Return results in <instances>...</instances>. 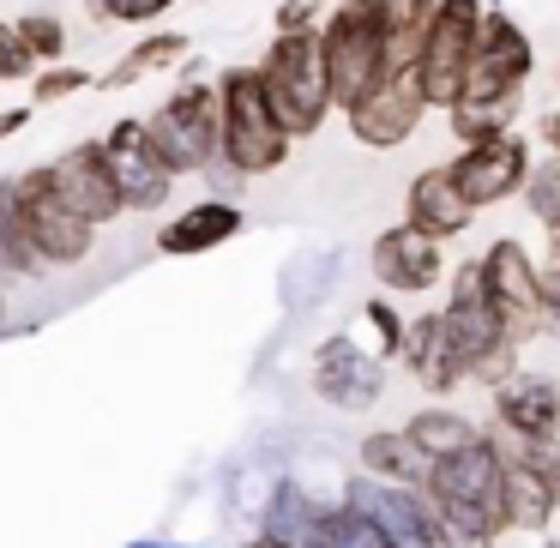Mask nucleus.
I'll list each match as a JSON object with an SVG mask.
<instances>
[{
    "label": "nucleus",
    "instance_id": "e433bc0d",
    "mask_svg": "<svg viewBox=\"0 0 560 548\" xmlns=\"http://www.w3.org/2000/svg\"><path fill=\"white\" fill-rule=\"evenodd\" d=\"M31 115H37V103H13V109H0V139H13L31 127Z\"/></svg>",
    "mask_w": 560,
    "mask_h": 548
},
{
    "label": "nucleus",
    "instance_id": "2f4dec72",
    "mask_svg": "<svg viewBox=\"0 0 560 548\" xmlns=\"http://www.w3.org/2000/svg\"><path fill=\"white\" fill-rule=\"evenodd\" d=\"M524 211H530L542 230H560V158L536 163L530 187H524Z\"/></svg>",
    "mask_w": 560,
    "mask_h": 548
},
{
    "label": "nucleus",
    "instance_id": "c9c22d12",
    "mask_svg": "<svg viewBox=\"0 0 560 548\" xmlns=\"http://www.w3.org/2000/svg\"><path fill=\"white\" fill-rule=\"evenodd\" d=\"M331 13V0H278L271 13V31H319Z\"/></svg>",
    "mask_w": 560,
    "mask_h": 548
},
{
    "label": "nucleus",
    "instance_id": "423d86ee",
    "mask_svg": "<svg viewBox=\"0 0 560 548\" xmlns=\"http://www.w3.org/2000/svg\"><path fill=\"white\" fill-rule=\"evenodd\" d=\"M343 500H350L362 518H374L386 530L392 548H452L446 543V524H440V506L428 488H410V482H386V476H368L355 470L343 482Z\"/></svg>",
    "mask_w": 560,
    "mask_h": 548
},
{
    "label": "nucleus",
    "instance_id": "a19ab883",
    "mask_svg": "<svg viewBox=\"0 0 560 548\" xmlns=\"http://www.w3.org/2000/svg\"><path fill=\"white\" fill-rule=\"evenodd\" d=\"M127 548H187V543H151V536H139V543H127Z\"/></svg>",
    "mask_w": 560,
    "mask_h": 548
},
{
    "label": "nucleus",
    "instance_id": "412c9836",
    "mask_svg": "<svg viewBox=\"0 0 560 548\" xmlns=\"http://www.w3.org/2000/svg\"><path fill=\"white\" fill-rule=\"evenodd\" d=\"M404 218H410L416 230L452 242V235H464L476 223V206L458 194V182H452L446 163H434V170L410 175V187H404Z\"/></svg>",
    "mask_w": 560,
    "mask_h": 548
},
{
    "label": "nucleus",
    "instance_id": "ddd939ff",
    "mask_svg": "<svg viewBox=\"0 0 560 548\" xmlns=\"http://www.w3.org/2000/svg\"><path fill=\"white\" fill-rule=\"evenodd\" d=\"M428 91H422V73H392L374 97H362L355 109H343L350 121V139L368 151H398L404 139H416V127L428 121Z\"/></svg>",
    "mask_w": 560,
    "mask_h": 548
},
{
    "label": "nucleus",
    "instance_id": "0eeeda50",
    "mask_svg": "<svg viewBox=\"0 0 560 548\" xmlns=\"http://www.w3.org/2000/svg\"><path fill=\"white\" fill-rule=\"evenodd\" d=\"M476 259H482L488 295H494V307H500L512 338L518 343L542 338L548 331V283H542V266H536L530 247H524L518 235H500V242H488Z\"/></svg>",
    "mask_w": 560,
    "mask_h": 548
},
{
    "label": "nucleus",
    "instance_id": "20e7f679",
    "mask_svg": "<svg viewBox=\"0 0 560 548\" xmlns=\"http://www.w3.org/2000/svg\"><path fill=\"white\" fill-rule=\"evenodd\" d=\"M326 67H331V91H338V109H355L362 97H374L392 79L386 61V0H355V7H331L326 25Z\"/></svg>",
    "mask_w": 560,
    "mask_h": 548
},
{
    "label": "nucleus",
    "instance_id": "a18cd8bd",
    "mask_svg": "<svg viewBox=\"0 0 560 548\" xmlns=\"http://www.w3.org/2000/svg\"><path fill=\"white\" fill-rule=\"evenodd\" d=\"M555 79H560V67H555Z\"/></svg>",
    "mask_w": 560,
    "mask_h": 548
},
{
    "label": "nucleus",
    "instance_id": "c756f323",
    "mask_svg": "<svg viewBox=\"0 0 560 548\" xmlns=\"http://www.w3.org/2000/svg\"><path fill=\"white\" fill-rule=\"evenodd\" d=\"M13 25H19V37H25V49L37 55L43 67L67 61V19H61V13H43V7H37V13H19Z\"/></svg>",
    "mask_w": 560,
    "mask_h": 548
},
{
    "label": "nucleus",
    "instance_id": "58836bf2",
    "mask_svg": "<svg viewBox=\"0 0 560 548\" xmlns=\"http://www.w3.org/2000/svg\"><path fill=\"white\" fill-rule=\"evenodd\" d=\"M542 283H548V331L560 338V271H542Z\"/></svg>",
    "mask_w": 560,
    "mask_h": 548
},
{
    "label": "nucleus",
    "instance_id": "f03ea898",
    "mask_svg": "<svg viewBox=\"0 0 560 548\" xmlns=\"http://www.w3.org/2000/svg\"><path fill=\"white\" fill-rule=\"evenodd\" d=\"M218 91H223V163L242 170L247 182L283 170L290 151H295V133L278 121V109H271L266 79H259V61L223 67Z\"/></svg>",
    "mask_w": 560,
    "mask_h": 548
},
{
    "label": "nucleus",
    "instance_id": "a211bd4d",
    "mask_svg": "<svg viewBox=\"0 0 560 548\" xmlns=\"http://www.w3.org/2000/svg\"><path fill=\"white\" fill-rule=\"evenodd\" d=\"M500 434L512 440H560V386L548 374H512L506 386L488 392Z\"/></svg>",
    "mask_w": 560,
    "mask_h": 548
},
{
    "label": "nucleus",
    "instance_id": "72a5a7b5",
    "mask_svg": "<svg viewBox=\"0 0 560 548\" xmlns=\"http://www.w3.org/2000/svg\"><path fill=\"white\" fill-rule=\"evenodd\" d=\"M362 319L374 326L380 355H404V331H410V319L392 307V295H368V302H362Z\"/></svg>",
    "mask_w": 560,
    "mask_h": 548
},
{
    "label": "nucleus",
    "instance_id": "bb28decb",
    "mask_svg": "<svg viewBox=\"0 0 560 548\" xmlns=\"http://www.w3.org/2000/svg\"><path fill=\"white\" fill-rule=\"evenodd\" d=\"M43 254L31 247V230H25V211H19V194H13V175L0 182V278H37Z\"/></svg>",
    "mask_w": 560,
    "mask_h": 548
},
{
    "label": "nucleus",
    "instance_id": "6e6552de",
    "mask_svg": "<svg viewBox=\"0 0 560 548\" xmlns=\"http://www.w3.org/2000/svg\"><path fill=\"white\" fill-rule=\"evenodd\" d=\"M482 13H488V0H440L434 31H428V49H422V61H416L422 91H428V103H434L440 115H446L452 103L464 97V85H470V55H476Z\"/></svg>",
    "mask_w": 560,
    "mask_h": 548
},
{
    "label": "nucleus",
    "instance_id": "9b49d317",
    "mask_svg": "<svg viewBox=\"0 0 560 548\" xmlns=\"http://www.w3.org/2000/svg\"><path fill=\"white\" fill-rule=\"evenodd\" d=\"M440 314H446V331L452 343H458L464 368H482L494 350H506V343H518L506 331V319H500L494 295H488V278H482V259H464L458 271H452V295L440 302Z\"/></svg>",
    "mask_w": 560,
    "mask_h": 548
},
{
    "label": "nucleus",
    "instance_id": "cd10ccee",
    "mask_svg": "<svg viewBox=\"0 0 560 548\" xmlns=\"http://www.w3.org/2000/svg\"><path fill=\"white\" fill-rule=\"evenodd\" d=\"M307 548H392V543L374 518H362V512L350 506V500H331V506L319 512V530Z\"/></svg>",
    "mask_w": 560,
    "mask_h": 548
},
{
    "label": "nucleus",
    "instance_id": "f8f14e48",
    "mask_svg": "<svg viewBox=\"0 0 560 548\" xmlns=\"http://www.w3.org/2000/svg\"><path fill=\"white\" fill-rule=\"evenodd\" d=\"M368 266H374L380 290L392 295H428L446 283V242L428 230H416L410 218L392 223V230L374 235V247H368Z\"/></svg>",
    "mask_w": 560,
    "mask_h": 548
},
{
    "label": "nucleus",
    "instance_id": "1a4fd4ad",
    "mask_svg": "<svg viewBox=\"0 0 560 548\" xmlns=\"http://www.w3.org/2000/svg\"><path fill=\"white\" fill-rule=\"evenodd\" d=\"M97 145H103V163H109L115 194H121L127 211H163L170 206L175 175H170V163H163L158 139H151L145 115H121Z\"/></svg>",
    "mask_w": 560,
    "mask_h": 548
},
{
    "label": "nucleus",
    "instance_id": "f704fd0d",
    "mask_svg": "<svg viewBox=\"0 0 560 548\" xmlns=\"http://www.w3.org/2000/svg\"><path fill=\"white\" fill-rule=\"evenodd\" d=\"M43 61L25 49V37H19V25H7L0 19V85H13V79H37Z\"/></svg>",
    "mask_w": 560,
    "mask_h": 548
},
{
    "label": "nucleus",
    "instance_id": "c03bdc74",
    "mask_svg": "<svg viewBox=\"0 0 560 548\" xmlns=\"http://www.w3.org/2000/svg\"><path fill=\"white\" fill-rule=\"evenodd\" d=\"M0 314H7V302H0Z\"/></svg>",
    "mask_w": 560,
    "mask_h": 548
},
{
    "label": "nucleus",
    "instance_id": "9d476101",
    "mask_svg": "<svg viewBox=\"0 0 560 548\" xmlns=\"http://www.w3.org/2000/svg\"><path fill=\"white\" fill-rule=\"evenodd\" d=\"M446 170L458 182V194L476 211H488L500 199H524V187L536 175V151L524 133H500V139H482V145H458L446 158Z\"/></svg>",
    "mask_w": 560,
    "mask_h": 548
},
{
    "label": "nucleus",
    "instance_id": "ea45409f",
    "mask_svg": "<svg viewBox=\"0 0 560 548\" xmlns=\"http://www.w3.org/2000/svg\"><path fill=\"white\" fill-rule=\"evenodd\" d=\"M242 548H290V543H278V536H266V530H259V536H247Z\"/></svg>",
    "mask_w": 560,
    "mask_h": 548
},
{
    "label": "nucleus",
    "instance_id": "39448f33",
    "mask_svg": "<svg viewBox=\"0 0 560 548\" xmlns=\"http://www.w3.org/2000/svg\"><path fill=\"white\" fill-rule=\"evenodd\" d=\"M13 194H19V211H25V230H31V247L43 254V266H85L91 247H97V223L79 218L73 206L61 199L49 163L13 175Z\"/></svg>",
    "mask_w": 560,
    "mask_h": 548
},
{
    "label": "nucleus",
    "instance_id": "6ab92c4d",
    "mask_svg": "<svg viewBox=\"0 0 560 548\" xmlns=\"http://www.w3.org/2000/svg\"><path fill=\"white\" fill-rule=\"evenodd\" d=\"M242 230H247V211L235 206V199L206 194V199L182 206L170 223H163V230H158V247H163L170 259H194V254H211V247L235 242Z\"/></svg>",
    "mask_w": 560,
    "mask_h": 548
},
{
    "label": "nucleus",
    "instance_id": "aec40b11",
    "mask_svg": "<svg viewBox=\"0 0 560 548\" xmlns=\"http://www.w3.org/2000/svg\"><path fill=\"white\" fill-rule=\"evenodd\" d=\"M398 362L410 368V374L422 380L428 392H458L464 380H470V368H464V355H458V343H452L446 314H440V307H434V314H416V319H410Z\"/></svg>",
    "mask_w": 560,
    "mask_h": 548
},
{
    "label": "nucleus",
    "instance_id": "4468645a",
    "mask_svg": "<svg viewBox=\"0 0 560 548\" xmlns=\"http://www.w3.org/2000/svg\"><path fill=\"white\" fill-rule=\"evenodd\" d=\"M307 380H314V398L331 404V410H374L380 398H386V355H368L355 350L350 338H326L314 350V368H307Z\"/></svg>",
    "mask_w": 560,
    "mask_h": 548
},
{
    "label": "nucleus",
    "instance_id": "473e14b6",
    "mask_svg": "<svg viewBox=\"0 0 560 548\" xmlns=\"http://www.w3.org/2000/svg\"><path fill=\"white\" fill-rule=\"evenodd\" d=\"M97 25H163L175 0H85Z\"/></svg>",
    "mask_w": 560,
    "mask_h": 548
},
{
    "label": "nucleus",
    "instance_id": "7c9ffc66",
    "mask_svg": "<svg viewBox=\"0 0 560 548\" xmlns=\"http://www.w3.org/2000/svg\"><path fill=\"white\" fill-rule=\"evenodd\" d=\"M97 85V73H85L79 61H55V67H43L37 79H31V103H67V97H79V91H91Z\"/></svg>",
    "mask_w": 560,
    "mask_h": 548
},
{
    "label": "nucleus",
    "instance_id": "dca6fc26",
    "mask_svg": "<svg viewBox=\"0 0 560 548\" xmlns=\"http://www.w3.org/2000/svg\"><path fill=\"white\" fill-rule=\"evenodd\" d=\"M536 73V49L530 31L506 13V7H488L482 31H476V55H470V85L464 91H524Z\"/></svg>",
    "mask_w": 560,
    "mask_h": 548
},
{
    "label": "nucleus",
    "instance_id": "37998d69",
    "mask_svg": "<svg viewBox=\"0 0 560 548\" xmlns=\"http://www.w3.org/2000/svg\"><path fill=\"white\" fill-rule=\"evenodd\" d=\"M488 7H500V0H488Z\"/></svg>",
    "mask_w": 560,
    "mask_h": 548
},
{
    "label": "nucleus",
    "instance_id": "4c0bfd02",
    "mask_svg": "<svg viewBox=\"0 0 560 548\" xmlns=\"http://www.w3.org/2000/svg\"><path fill=\"white\" fill-rule=\"evenodd\" d=\"M536 139H542V151H548V158H560V103L542 115V121H536Z\"/></svg>",
    "mask_w": 560,
    "mask_h": 548
},
{
    "label": "nucleus",
    "instance_id": "2eb2a0df",
    "mask_svg": "<svg viewBox=\"0 0 560 548\" xmlns=\"http://www.w3.org/2000/svg\"><path fill=\"white\" fill-rule=\"evenodd\" d=\"M434 500H452V506H482L506 524V452L494 446V434L470 440L464 452L434 464V482H428Z\"/></svg>",
    "mask_w": 560,
    "mask_h": 548
},
{
    "label": "nucleus",
    "instance_id": "c85d7f7f",
    "mask_svg": "<svg viewBox=\"0 0 560 548\" xmlns=\"http://www.w3.org/2000/svg\"><path fill=\"white\" fill-rule=\"evenodd\" d=\"M434 506H440V524H446L452 548H494L500 530H506V524H500L494 512H482V506H452V500H434Z\"/></svg>",
    "mask_w": 560,
    "mask_h": 548
},
{
    "label": "nucleus",
    "instance_id": "4be33fe9",
    "mask_svg": "<svg viewBox=\"0 0 560 548\" xmlns=\"http://www.w3.org/2000/svg\"><path fill=\"white\" fill-rule=\"evenodd\" d=\"M187 49H194V37H187V31H175V25L145 31V37H139L133 49H127L121 61L109 67V73H97V91H133V85H145L151 73H170V67H182Z\"/></svg>",
    "mask_w": 560,
    "mask_h": 548
},
{
    "label": "nucleus",
    "instance_id": "a878e982",
    "mask_svg": "<svg viewBox=\"0 0 560 548\" xmlns=\"http://www.w3.org/2000/svg\"><path fill=\"white\" fill-rule=\"evenodd\" d=\"M404 434L416 440V446L428 452V458H452V452H464L470 440H482L488 428L482 422H470L464 410H452V404H428V410H416L410 422H404Z\"/></svg>",
    "mask_w": 560,
    "mask_h": 548
},
{
    "label": "nucleus",
    "instance_id": "393cba45",
    "mask_svg": "<svg viewBox=\"0 0 560 548\" xmlns=\"http://www.w3.org/2000/svg\"><path fill=\"white\" fill-rule=\"evenodd\" d=\"M319 512L326 506H319L302 482H271L266 506H259V530L278 536V543H290V548H307L314 530H319Z\"/></svg>",
    "mask_w": 560,
    "mask_h": 548
},
{
    "label": "nucleus",
    "instance_id": "5701e85b",
    "mask_svg": "<svg viewBox=\"0 0 560 548\" xmlns=\"http://www.w3.org/2000/svg\"><path fill=\"white\" fill-rule=\"evenodd\" d=\"M518 115H524V91H464L446 109V127L458 145H482V139L518 133Z\"/></svg>",
    "mask_w": 560,
    "mask_h": 548
},
{
    "label": "nucleus",
    "instance_id": "79ce46f5",
    "mask_svg": "<svg viewBox=\"0 0 560 548\" xmlns=\"http://www.w3.org/2000/svg\"><path fill=\"white\" fill-rule=\"evenodd\" d=\"M331 7H355V0H331Z\"/></svg>",
    "mask_w": 560,
    "mask_h": 548
},
{
    "label": "nucleus",
    "instance_id": "b1692460",
    "mask_svg": "<svg viewBox=\"0 0 560 548\" xmlns=\"http://www.w3.org/2000/svg\"><path fill=\"white\" fill-rule=\"evenodd\" d=\"M355 458H362L368 476H386V482H410V488L434 482V458H428L404 428H374V434H362Z\"/></svg>",
    "mask_w": 560,
    "mask_h": 548
},
{
    "label": "nucleus",
    "instance_id": "f257e3e1",
    "mask_svg": "<svg viewBox=\"0 0 560 548\" xmlns=\"http://www.w3.org/2000/svg\"><path fill=\"white\" fill-rule=\"evenodd\" d=\"M259 79H266V97L278 109V121L295 139H314L331 121V109H338L319 31H271L266 55H259Z\"/></svg>",
    "mask_w": 560,
    "mask_h": 548
},
{
    "label": "nucleus",
    "instance_id": "f3484780",
    "mask_svg": "<svg viewBox=\"0 0 560 548\" xmlns=\"http://www.w3.org/2000/svg\"><path fill=\"white\" fill-rule=\"evenodd\" d=\"M49 175H55V187H61L67 206H73L79 218H91L97 230L127 211L121 194H115V175H109V163H103V145H97V139H85V145L49 158Z\"/></svg>",
    "mask_w": 560,
    "mask_h": 548
},
{
    "label": "nucleus",
    "instance_id": "7ed1b4c3",
    "mask_svg": "<svg viewBox=\"0 0 560 548\" xmlns=\"http://www.w3.org/2000/svg\"><path fill=\"white\" fill-rule=\"evenodd\" d=\"M151 139H158L170 175H206L223 158V91L218 79H182L158 109L145 115Z\"/></svg>",
    "mask_w": 560,
    "mask_h": 548
}]
</instances>
